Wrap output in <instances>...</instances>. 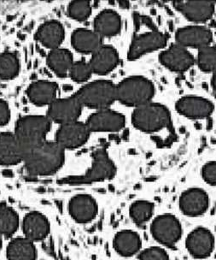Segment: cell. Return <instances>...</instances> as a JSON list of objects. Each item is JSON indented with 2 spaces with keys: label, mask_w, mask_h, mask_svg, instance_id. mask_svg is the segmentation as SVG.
Here are the masks:
<instances>
[{
  "label": "cell",
  "mask_w": 216,
  "mask_h": 260,
  "mask_svg": "<svg viewBox=\"0 0 216 260\" xmlns=\"http://www.w3.org/2000/svg\"><path fill=\"white\" fill-rule=\"evenodd\" d=\"M64 149L56 141H45L27 151L25 156V170L30 176H52L62 168Z\"/></svg>",
  "instance_id": "6da1fadb"
},
{
  "label": "cell",
  "mask_w": 216,
  "mask_h": 260,
  "mask_svg": "<svg viewBox=\"0 0 216 260\" xmlns=\"http://www.w3.org/2000/svg\"><path fill=\"white\" fill-rule=\"evenodd\" d=\"M154 94V85L142 76L128 77L116 86V100L125 106H143L151 102Z\"/></svg>",
  "instance_id": "7a4b0ae2"
},
{
  "label": "cell",
  "mask_w": 216,
  "mask_h": 260,
  "mask_svg": "<svg viewBox=\"0 0 216 260\" xmlns=\"http://www.w3.org/2000/svg\"><path fill=\"white\" fill-rule=\"evenodd\" d=\"M116 167L109 157L105 150L97 149L92 152L91 168L82 176H69L58 181L60 184H87L92 182H102L116 176Z\"/></svg>",
  "instance_id": "3957f363"
},
{
  "label": "cell",
  "mask_w": 216,
  "mask_h": 260,
  "mask_svg": "<svg viewBox=\"0 0 216 260\" xmlns=\"http://www.w3.org/2000/svg\"><path fill=\"white\" fill-rule=\"evenodd\" d=\"M132 124L143 132H157L171 125L170 112L160 104H146L137 107L132 116Z\"/></svg>",
  "instance_id": "277c9868"
},
{
  "label": "cell",
  "mask_w": 216,
  "mask_h": 260,
  "mask_svg": "<svg viewBox=\"0 0 216 260\" xmlns=\"http://www.w3.org/2000/svg\"><path fill=\"white\" fill-rule=\"evenodd\" d=\"M52 127L51 120L43 116H26L21 117L16 125L15 135L26 151L46 141Z\"/></svg>",
  "instance_id": "5b68a950"
},
{
  "label": "cell",
  "mask_w": 216,
  "mask_h": 260,
  "mask_svg": "<svg viewBox=\"0 0 216 260\" xmlns=\"http://www.w3.org/2000/svg\"><path fill=\"white\" fill-rule=\"evenodd\" d=\"M75 95L82 106L104 110L116 101V86L111 81L99 80L86 85Z\"/></svg>",
  "instance_id": "8992f818"
},
{
  "label": "cell",
  "mask_w": 216,
  "mask_h": 260,
  "mask_svg": "<svg viewBox=\"0 0 216 260\" xmlns=\"http://www.w3.org/2000/svg\"><path fill=\"white\" fill-rule=\"evenodd\" d=\"M151 234L160 245L173 248L181 241L183 228L178 217L170 213H164L152 220Z\"/></svg>",
  "instance_id": "52a82bcc"
},
{
  "label": "cell",
  "mask_w": 216,
  "mask_h": 260,
  "mask_svg": "<svg viewBox=\"0 0 216 260\" xmlns=\"http://www.w3.org/2000/svg\"><path fill=\"white\" fill-rule=\"evenodd\" d=\"M215 247V238L208 228H195L186 239V248L189 254L197 259L210 257Z\"/></svg>",
  "instance_id": "ba28073f"
},
{
  "label": "cell",
  "mask_w": 216,
  "mask_h": 260,
  "mask_svg": "<svg viewBox=\"0 0 216 260\" xmlns=\"http://www.w3.org/2000/svg\"><path fill=\"white\" fill-rule=\"evenodd\" d=\"M82 104L76 95L67 99L56 100L49 106L47 117L51 121L66 124L76 122L81 116Z\"/></svg>",
  "instance_id": "9c48e42d"
},
{
  "label": "cell",
  "mask_w": 216,
  "mask_h": 260,
  "mask_svg": "<svg viewBox=\"0 0 216 260\" xmlns=\"http://www.w3.org/2000/svg\"><path fill=\"white\" fill-rule=\"evenodd\" d=\"M209 206V197L206 191L193 187L182 192L178 200L181 212L190 217H197L205 214Z\"/></svg>",
  "instance_id": "30bf717a"
},
{
  "label": "cell",
  "mask_w": 216,
  "mask_h": 260,
  "mask_svg": "<svg viewBox=\"0 0 216 260\" xmlns=\"http://www.w3.org/2000/svg\"><path fill=\"white\" fill-rule=\"evenodd\" d=\"M90 133L87 124L76 121L62 124L57 130L55 141L63 149H76L87 142Z\"/></svg>",
  "instance_id": "8fae6325"
},
{
  "label": "cell",
  "mask_w": 216,
  "mask_h": 260,
  "mask_svg": "<svg viewBox=\"0 0 216 260\" xmlns=\"http://www.w3.org/2000/svg\"><path fill=\"white\" fill-rule=\"evenodd\" d=\"M125 122L122 114L104 109L90 116L86 124L91 132H117L124 127Z\"/></svg>",
  "instance_id": "7c38bea8"
},
{
  "label": "cell",
  "mask_w": 216,
  "mask_h": 260,
  "mask_svg": "<svg viewBox=\"0 0 216 260\" xmlns=\"http://www.w3.org/2000/svg\"><path fill=\"white\" fill-rule=\"evenodd\" d=\"M68 212L76 222L86 224L97 217L98 206L95 199L89 194H77L68 203Z\"/></svg>",
  "instance_id": "4fadbf2b"
},
{
  "label": "cell",
  "mask_w": 216,
  "mask_h": 260,
  "mask_svg": "<svg viewBox=\"0 0 216 260\" xmlns=\"http://www.w3.org/2000/svg\"><path fill=\"white\" fill-rule=\"evenodd\" d=\"M27 151L15 134H0V166H15L24 161Z\"/></svg>",
  "instance_id": "5bb4252c"
},
{
  "label": "cell",
  "mask_w": 216,
  "mask_h": 260,
  "mask_svg": "<svg viewBox=\"0 0 216 260\" xmlns=\"http://www.w3.org/2000/svg\"><path fill=\"white\" fill-rule=\"evenodd\" d=\"M167 44V37L158 31L145 32L136 36L130 46L128 58L137 59L147 52H153L157 49L164 47Z\"/></svg>",
  "instance_id": "9a60e30c"
},
{
  "label": "cell",
  "mask_w": 216,
  "mask_h": 260,
  "mask_svg": "<svg viewBox=\"0 0 216 260\" xmlns=\"http://www.w3.org/2000/svg\"><path fill=\"white\" fill-rule=\"evenodd\" d=\"M22 229L25 237L33 242L43 241L49 236L51 224L48 218L41 212H28L22 220Z\"/></svg>",
  "instance_id": "2e32d148"
},
{
  "label": "cell",
  "mask_w": 216,
  "mask_h": 260,
  "mask_svg": "<svg viewBox=\"0 0 216 260\" xmlns=\"http://www.w3.org/2000/svg\"><path fill=\"white\" fill-rule=\"evenodd\" d=\"M160 61L167 68L182 72L192 67L194 63V57L184 46L174 44L161 53Z\"/></svg>",
  "instance_id": "e0dca14e"
},
{
  "label": "cell",
  "mask_w": 216,
  "mask_h": 260,
  "mask_svg": "<svg viewBox=\"0 0 216 260\" xmlns=\"http://www.w3.org/2000/svg\"><path fill=\"white\" fill-rule=\"evenodd\" d=\"M176 108L179 113L190 118H204L209 117L213 111L211 101L201 97L187 96L181 98L176 104Z\"/></svg>",
  "instance_id": "ac0fdd59"
},
{
  "label": "cell",
  "mask_w": 216,
  "mask_h": 260,
  "mask_svg": "<svg viewBox=\"0 0 216 260\" xmlns=\"http://www.w3.org/2000/svg\"><path fill=\"white\" fill-rule=\"evenodd\" d=\"M176 40L181 46L203 48L208 46L213 35L210 29L203 26H188L178 29L176 32Z\"/></svg>",
  "instance_id": "d6986e66"
},
{
  "label": "cell",
  "mask_w": 216,
  "mask_h": 260,
  "mask_svg": "<svg viewBox=\"0 0 216 260\" xmlns=\"http://www.w3.org/2000/svg\"><path fill=\"white\" fill-rule=\"evenodd\" d=\"M92 72L97 75H106L119 63V55L113 46H102L92 54L89 62Z\"/></svg>",
  "instance_id": "ffe728a7"
},
{
  "label": "cell",
  "mask_w": 216,
  "mask_h": 260,
  "mask_svg": "<svg viewBox=\"0 0 216 260\" xmlns=\"http://www.w3.org/2000/svg\"><path fill=\"white\" fill-rule=\"evenodd\" d=\"M114 249L122 257H132L142 248V240L136 231L123 230L116 233L113 240Z\"/></svg>",
  "instance_id": "44dd1931"
},
{
  "label": "cell",
  "mask_w": 216,
  "mask_h": 260,
  "mask_svg": "<svg viewBox=\"0 0 216 260\" xmlns=\"http://www.w3.org/2000/svg\"><path fill=\"white\" fill-rule=\"evenodd\" d=\"M175 8L194 22H205L213 16L214 4L210 1L174 2Z\"/></svg>",
  "instance_id": "7402d4cb"
},
{
  "label": "cell",
  "mask_w": 216,
  "mask_h": 260,
  "mask_svg": "<svg viewBox=\"0 0 216 260\" xmlns=\"http://www.w3.org/2000/svg\"><path fill=\"white\" fill-rule=\"evenodd\" d=\"M57 88V85L53 81H35L27 88V96L33 105L50 106L56 101Z\"/></svg>",
  "instance_id": "603a6c76"
},
{
  "label": "cell",
  "mask_w": 216,
  "mask_h": 260,
  "mask_svg": "<svg viewBox=\"0 0 216 260\" xmlns=\"http://www.w3.org/2000/svg\"><path fill=\"white\" fill-rule=\"evenodd\" d=\"M35 39L47 48L57 49L64 40V28L57 21H49L39 27Z\"/></svg>",
  "instance_id": "cb8c5ba5"
},
{
  "label": "cell",
  "mask_w": 216,
  "mask_h": 260,
  "mask_svg": "<svg viewBox=\"0 0 216 260\" xmlns=\"http://www.w3.org/2000/svg\"><path fill=\"white\" fill-rule=\"evenodd\" d=\"M121 17L113 10L101 11L94 20V31L102 38L116 36L121 31Z\"/></svg>",
  "instance_id": "d4e9b609"
},
{
  "label": "cell",
  "mask_w": 216,
  "mask_h": 260,
  "mask_svg": "<svg viewBox=\"0 0 216 260\" xmlns=\"http://www.w3.org/2000/svg\"><path fill=\"white\" fill-rule=\"evenodd\" d=\"M35 242L29 239L16 237L10 241L6 248V257L8 260H36L37 249Z\"/></svg>",
  "instance_id": "484cf974"
},
{
  "label": "cell",
  "mask_w": 216,
  "mask_h": 260,
  "mask_svg": "<svg viewBox=\"0 0 216 260\" xmlns=\"http://www.w3.org/2000/svg\"><path fill=\"white\" fill-rule=\"evenodd\" d=\"M102 39L95 31L80 28L72 35V45L78 52L93 54L102 46Z\"/></svg>",
  "instance_id": "4316f807"
},
{
  "label": "cell",
  "mask_w": 216,
  "mask_h": 260,
  "mask_svg": "<svg viewBox=\"0 0 216 260\" xmlns=\"http://www.w3.org/2000/svg\"><path fill=\"white\" fill-rule=\"evenodd\" d=\"M47 64L57 76L64 78L74 64L73 55L67 49H54L47 56Z\"/></svg>",
  "instance_id": "83f0119b"
},
{
  "label": "cell",
  "mask_w": 216,
  "mask_h": 260,
  "mask_svg": "<svg viewBox=\"0 0 216 260\" xmlns=\"http://www.w3.org/2000/svg\"><path fill=\"white\" fill-rule=\"evenodd\" d=\"M20 225L19 215L6 202L0 203V235L11 238L15 235Z\"/></svg>",
  "instance_id": "f1b7e54d"
},
{
  "label": "cell",
  "mask_w": 216,
  "mask_h": 260,
  "mask_svg": "<svg viewBox=\"0 0 216 260\" xmlns=\"http://www.w3.org/2000/svg\"><path fill=\"white\" fill-rule=\"evenodd\" d=\"M155 205L149 201H137L131 205L129 216L132 222L139 227L146 225L154 216Z\"/></svg>",
  "instance_id": "f546056e"
},
{
  "label": "cell",
  "mask_w": 216,
  "mask_h": 260,
  "mask_svg": "<svg viewBox=\"0 0 216 260\" xmlns=\"http://www.w3.org/2000/svg\"><path fill=\"white\" fill-rule=\"evenodd\" d=\"M19 71V58L15 52H6L0 54V80L15 78Z\"/></svg>",
  "instance_id": "4dcf8cb0"
},
{
  "label": "cell",
  "mask_w": 216,
  "mask_h": 260,
  "mask_svg": "<svg viewBox=\"0 0 216 260\" xmlns=\"http://www.w3.org/2000/svg\"><path fill=\"white\" fill-rule=\"evenodd\" d=\"M197 62L201 70L206 72L216 71V47L207 46L199 50Z\"/></svg>",
  "instance_id": "1f68e13d"
},
{
  "label": "cell",
  "mask_w": 216,
  "mask_h": 260,
  "mask_svg": "<svg viewBox=\"0 0 216 260\" xmlns=\"http://www.w3.org/2000/svg\"><path fill=\"white\" fill-rule=\"evenodd\" d=\"M92 13V5L88 1H74L68 6L69 16L79 22H83Z\"/></svg>",
  "instance_id": "d6a6232c"
},
{
  "label": "cell",
  "mask_w": 216,
  "mask_h": 260,
  "mask_svg": "<svg viewBox=\"0 0 216 260\" xmlns=\"http://www.w3.org/2000/svg\"><path fill=\"white\" fill-rule=\"evenodd\" d=\"M92 73L93 72L91 68V65L85 61H78V62H74L70 71H69L71 78L73 79L74 81L80 82V83L88 81L92 76Z\"/></svg>",
  "instance_id": "836d02e7"
},
{
  "label": "cell",
  "mask_w": 216,
  "mask_h": 260,
  "mask_svg": "<svg viewBox=\"0 0 216 260\" xmlns=\"http://www.w3.org/2000/svg\"><path fill=\"white\" fill-rule=\"evenodd\" d=\"M138 260H170V257L163 247H151L140 251Z\"/></svg>",
  "instance_id": "e575fe53"
},
{
  "label": "cell",
  "mask_w": 216,
  "mask_h": 260,
  "mask_svg": "<svg viewBox=\"0 0 216 260\" xmlns=\"http://www.w3.org/2000/svg\"><path fill=\"white\" fill-rule=\"evenodd\" d=\"M203 179L207 183L216 186V162H209L202 170Z\"/></svg>",
  "instance_id": "d590c367"
},
{
  "label": "cell",
  "mask_w": 216,
  "mask_h": 260,
  "mask_svg": "<svg viewBox=\"0 0 216 260\" xmlns=\"http://www.w3.org/2000/svg\"><path fill=\"white\" fill-rule=\"evenodd\" d=\"M11 118V111L6 101L0 100V126L8 123Z\"/></svg>",
  "instance_id": "8d00e7d4"
},
{
  "label": "cell",
  "mask_w": 216,
  "mask_h": 260,
  "mask_svg": "<svg viewBox=\"0 0 216 260\" xmlns=\"http://www.w3.org/2000/svg\"><path fill=\"white\" fill-rule=\"evenodd\" d=\"M119 6H121V8L127 9L129 7V3L127 1H122V2H119Z\"/></svg>",
  "instance_id": "74e56055"
},
{
  "label": "cell",
  "mask_w": 216,
  "mask_h": 260,
  "mask_svg": "<svg viewBox=\"0 0 216 260\" xmlns=\"http://www.w3.org/2000/svg\"><path fill=\"white\" fill-rule=\"evenodd\" d=\"M212 85H213V87L216 91V71L213 72V78H212Z\"/></svg>",
  "instance_id": "f35d334b"
},
{
  "label": "cell",
  "mask_w": 216,
  "mask_h": 260,
  "mask_svg": "<svg viewBox=\"0 0 216 260\" xmlns=\"http://www.w3.org/2000/svg\"><path fill=\"white\" fill-rule=\"evenodd\" d=\"M2 236L0 235V251H1V249H2V246H3V241H2Z\"/></svg>",
  "instance_id": "ab89813d"
}]
</instances>
